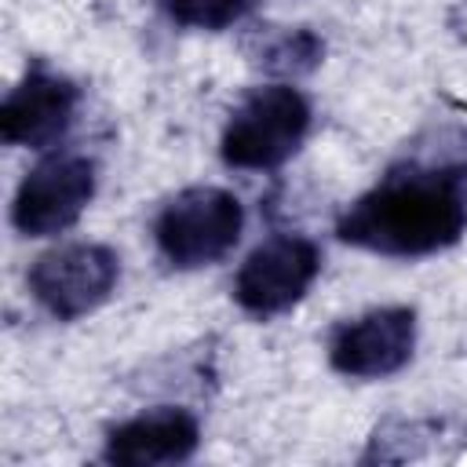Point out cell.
I'll use <instances>...</instances> for the list:
<instances>
[{"label": "cell", "instance_id": "7a4b0ae2", "mask_svg": "<svg viewBox=\"0 0 467 467\" xmlns=\"http://www.w3.org/2000/svg\"><path fill=\"white\" fill-rule=\"evenodd\" d=\"M310 131V102L292 84L255 88L226 120L219 153L230 168L270 171L281 168Z\"/></svg>", "mask_w": 467, "mask_h": 467}, {"label": "cell", "instance_id": "277c9868", "mask_svg": "<svg viewBox=\"0 0 467 467\" xmlns=\"http://www.w3.org/2000/svg\"><path fill=\"white\" fill-rule=\"evenodd\" d=\"M120 277V259L113 248L95 241H73L44 252L29 270L33 299L58 321H73L102 306Z\"/></svg>", "mask_w": 467, "mask_h": 467}, {"label": "cell", "instance_id": "5b68a950", "mask_svg": "<svg viewBox=\"0 0 467 467\" xmlns=\"http://www.w3.org/2000/svg\"><path fill=\"white\" fill-rule=\"evenodd\" d=\"M321 270V252L303 234L266 237L237 270L234 299L252 317H274L296 306Z\"/></svg>", "mask_w": 467, "mask_h": 467}, {"label": "cell", "instance_id": "ba28073f", "mask_svg": "<svg viewBox=\"0 0 467 467\" xmlns=\"http://www.w3.org/2000/svg\"><path fill=\"white\" fill-rule=\"evenodd\" d=\"M77 106H80V88L69 77L36 62L7 91L0 106V135L11 146L47 150L69 131Z\"/></svg>", "mask_w": 467, "mask_h": 467}, {"label": "cell", "instance_id": "3957f363", "mask_svg": "<svg viewBox=\"0 0 467 467\" xmlns=\"http://www.w3.org/2000/svg\"><path fill=\"white\" fill-rule=\"evenodd\" d=\"M244 230V204L219 186H190L175 193L157 223L153 241L161 255L179 270H197L219 263Z\"/></svg>", "mask_w": 467, "mask_h": 467}, {"label": "cell", "instance_id": "30bf717a", "mask_svg": "<svg viewBox=\"0 0 467 467\" xmlns=\"http://www.w3.org/2000/svg\"><path fill=\"white\" fill-rule=\"evenodd\" d=\"M255 62L270 73H281V77H303L310 73L321 55H325V44L317 33L310 29H274L266 36H259V47L252 51Z\"/></svg>", "mask_w": 467, "mask_h": 467}, {"label": "cell", "instance_id": "8fae6325", "mask_svg": "<svg viewBox=\"0 0 467 467\" xmlns=\"http://www.w3.org/2000/svg\"><path fill=\"white\" fill-rule=\"evenodd\" d=\"M248 7L252 0H164V11L190 29H226Z\"/></svg>", "mask_w": 467, "mask_h": 467}, {"label": "cell", "instance_id": "6da1fadb", "mask_svg": "<svg viewBox=\"0 0 467 467\" xmlns=\"http://www.w3.org/2000/svg\"><path fill=\"white\" fill-rule=\"evenodd\" d=\"M467 230V164L390 171L361 193L336 223L339 241L390 255L420 259L456 244Z\"/></svg>", "mask_w": 467, "mask_h": 467}, {"label": "cell", "instance_id": "8992f818", "mask_svg": "<svg viewBox=\"0 0 467 467\" xmlns=\"http://www.w3.org/2000/svg\"><path fill=\"white\" fill-rule=\"evenodd\" d=\"M95 197V164L80 153H55L26 171L15 190L11 223L26 237L69 230Z\"/></svg>", "mask_w": 467, "mask_h": 467}, {"label": "cell", "instance_id": "52a82bcc", "mask_svg": "<svg viewBox=\"0 0 467 467\" xmlns=\"http://www.w3.org/2000/svg\"><path fill=\"white\" fill-rule=\"evenodd\" d=\"M416 347V314L409 306H379L336 328L328 361L350 379H383L409 365Z\"/></svg>", "mask_w": 467, "mask_h": 467}, {"label": "cell", "instance_id": "9c48e42d", "mask_svg": "<svg viewBox=\"0 0 467 467\" xmlns=\"http://www.w3.org/2000/svg\"><path fill=\"white\" fill-rule=\"evenodd\" d=\"M201 445V427L193 412L161 405L146 409L117 427H109L102 460L120 463V467H157V463H182L197 452Z\"/></svg>", "mask_w": 467, "mask_h": 467}]
</instances>
